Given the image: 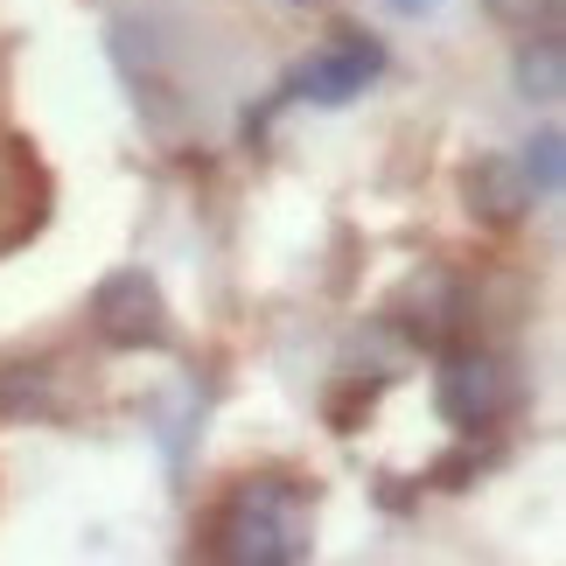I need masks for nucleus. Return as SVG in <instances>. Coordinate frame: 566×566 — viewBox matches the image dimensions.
<instances>
[{
	"label": "nucleus",
	"mask_w": 566,
	"mask_h": 566,
	"mask_svg": "<svg viewBox=\"0 0 566 566\" xmlns=\"http://www.w3.org/2000/svg\"><path fill=\"white\" fill-rule=\"evenodd\" d=\"M203 553L224 566H301L315 553V496L294 475H245L203 525Z\"/></svg>",
	"instance_id": "1"
},
{
	"label": "nucleus",
	"mask_w": 566,
	"mask_h": 566,
	"mask_svg": "<svg viewBox=\"0 0 566 566\" xmlns=\"http://www.w3.org/2000/svg\"><path fill=\"white\" fill-rule=\"evenodd\" d=\"M517 406H525V378H517V364L504 350H475V343L441 350L433 412H441L454 433H490V427H504Z\"/></svg>",
	"instance_id": "2"
},
{
	"label": "nucleus",
	"mask_w": 566,
	"mask_h": 566,
	"mask_svg": "<svg viewBox=\"0 0 566 566\" xmlns=\"http://www.w3.org/2000/svg\"><path fill=\"white\" fill-rule=\"evenodd\" d=\"M391 329H399L406 343H420V350H454V343L475 336V294L462 273H441L427 266L420 280H406V294L391 301Z\"/></svg>",
	"instance_id": "3"
},
{
	"label": "nucleus",
	"mask_w": 566,
	"mask_h": 566,
	"mask_svg": "<svg viewBox=\"0 0 566 566\" xmlns=\"http://www.w3.org/2000/svg\"><path fill=\"white\" fill-rule=\"evenodd\" d=\"M92 329L113 343V350H168V343H176L155 273H140V266H119V273L98 280V294H92Z\"/></svg>",
	"instance_id": "4"
},
{
	"label": "nucleus",
	"mask_w": 566,
	"mask_h": 566,
	"mask_svg": "<svg viewBox=\"0 0 566 566\" xmlns=\"http://www.w3.org/2000/svg\"><path fill=\"white\" fill-rule=\"evenodd\" d=\"M385 71V42L378 35H357V29H336V42H322V50L294 71L287 92L315 98V105H350L357 92H371Z\"/></svg>",
	"instance_id": "5"
},
{
	"label": "nucleus",
	"mask_w": 566,
	"mask_h": 566,
	"mask_svg": "<svg viewBox=\"0 0 566 566\" xmlns=\"http://www.w3.org/2000/svg\"><path fill=\"white\" fill-rule=\"evenodd\" d=\"M532 203H538V196L525 182V168H517V155H483V161L469 168V210L483 217V224H496V231L525 224Z\"/></svg>",
	"instance_id": "6"
},
{
	"label": "nucleus",
	"mask_w": 566,
	"mask_h": 566,
	"mask_svg": "<svg viewBox=\"0 0 566 566\" xmlns=\"http://www.w3.org/2000/svg\"><path fill=\"white\" fill-rule=\"evenodd\" d=\"M517 92L538 98V105H553L566 92V42H559V29H532L525 35V50H517Z\"/></svg>",
	"instance_id": "7"
},
{
	"label": "nucleus",
	"mask_w": 566,
	"mask_h": 566,
	"mask_svg": "<svg viewBox=\"0 0 566 566\" xmlns=\"http://www.w3.org/2000/svg\"><path fill=\"white\" fill-rule=\"evenodd\" d=\"M0 412H8V420H50L56 378L42 371V364H0Z\"/></svg>",
	"instance_id": "8"
},
{
	"label": "nucleus",
	"mask_w": 566,
	"mask_h": 566,
	"mask_svg": "<svg viewBox=\"0 0 566 566\" xmlns=\"http://www.w3.org/2000/svg\"><path fill=\"white\" fill-rule=\"evenodd\" d=\"M517 168H525V182H532V196L538 203H553L559 196V182H566V140L553 134H538V140H525V155H517Z\"/></svg>",
	"instance_id": "9"
},
{
	"label": "nucleus",
	"mask_w": 566,
	"mask_h": 566,
	"mask_svg": "<svg viewBox=\"0 0 566 566\" xmlns=\"http://www.w3.org/2000/svg\"><path fill=\"white\" fill-rule=\"evenodd\" d=\"M496 21H511V29H559V0H483Z\"/></svg>",
	"instance_id": "10"
},
{
	"label": "nucleus",
	"mask_w": 566,
	"mask_h": 566,
	"mask_svg": "<svg viewBox=\"0 0 566 566\" xmlns=\"http://www.w3.org/2000/svg\"><path fill=\"white\" fill-rule=\"evenodd\" d=\"M433 8H441V0H391V14H406V21L412 14H433Z\"/></svg>",
	"instance_id": "11"
}]
</instances>
